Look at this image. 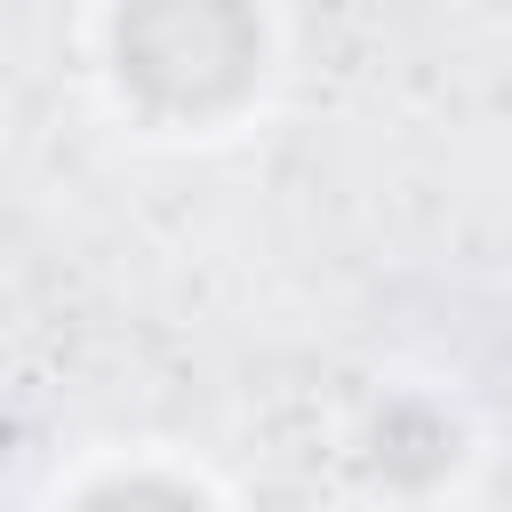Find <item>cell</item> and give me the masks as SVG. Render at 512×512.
Returning a JSON list of instances; mask_svg holds the SVG:
<instances>
[{"label": "cell", "mask_w": 512, "mask_h": 512, "mask_svg": "<svg viewBox=\"0 0 512 512\" xmlns=\"http://www.w3.org/2000/svg\"><path fill=\"white\" fill-rule=\"evenodd\" d=\"M416 432H424V440H408V408H392V416L376 424V472H392V480L416 488V480H432V472L456 464V432H448L440 416L424 424V408H416Z\"/></svg>", "instance_id": "obj_2"}, {"label": "cell", "mask_w": 512, "mask_h": 512, "mask_svg": "<svg viewBox=\"0 0 512 512\" xmlns=\"http://www.w3.org/2000/svg\"><path fill=\"white\" fill-rule=\"evenodd\" d=\"M256 16L248 0H128L120 8V72L160 112H224L256 80Z\"/></svg>", "instance_id": "obj_1"}]
</instances>
